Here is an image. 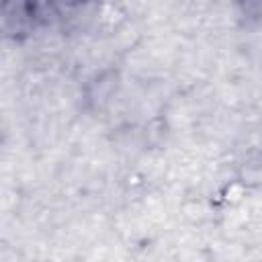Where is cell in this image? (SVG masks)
<instances>
[{
  "label": "cell",
  "instance_id": "obj_1",
  "mask_svg": "<svg viewBox=\"0 0 262 262\" xmlns=\"http://www.w3.org/2000/svg\"><path fill=\"white\" fill-rule=\"evenodd\" d=\"M43 20V0H2V27L12 39L31 35Z\"/></svg>",
  "mask_w": 262,
  "mask_h": 262
},
{
  "label": "cell",
  "instance_id": "obj_2",
  "mask_svg": "<svg viewBox=\"0 0 262 262\" xmlns=\"http://www.w3.org/2000/svg\"><path fill=\"white\" fill-rule=\"evenodd\" d=\"M94 0H49V4L59 12V14H70V12H78L84 10L88 4H92Z\"/></svg>",
  "mask_w": 262,
  "mask_h": 262
},
{
  "label": "cell",
  "instance_id": "obj_3",
  "mask_svg": "<svg viewBox=\"0 0 262 262\" xmlns=\"http://www.w3.org/2000/svg\"><path fill=\"white\" fill-rule=\"evenodd\" d=\"M254 6H256L254 16H262V0H244V8H246V12H252Z\"/></svg>",
  "mask_w": 262,
  "mask_h": 262
}]
</instances>
